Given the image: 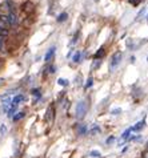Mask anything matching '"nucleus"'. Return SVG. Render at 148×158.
Here are the masks:
<instances>
[{"label": "nucleus", "instance_id": "6ab92c4d", "mask_svg": "<svg viewBox=\"0 0 148 158\" xmlns=\"http://www.w3.org/2000/svg\"><path fill=\"white\" fill-rule=\"evenodd\" d=\"M129 3L132 4V5H139L141 3V0H129Z\"/></svg>", "mask_w": 148, "mask_h": 158}, {"label": "nucleus", "instance_id": "ddd939ff", "mask_svg": "<svg viewBox=\"0 0 148 158\" xmlns=\"http://www.w3.org/2000/svg\"><path fill=\"white\" fill-rule=\"evenodd\" d=\"M5 133H7V126H5L4 123H1V126H0V135H1V137H4V135H5Z\"/></svg>", "mask_w": 148, "mask_h": 158}, {"label": "nucleus", "instance_id": "2eb2a0df", "mask_svg": "<svg viewBox=\"0 0 148 158\" xmlns=\"http://www.w3.org/2000/svg\"><path fill=\"white\" fill-rule=\"evenodd\" d=\"M58 82H59V85H62V86H67V85H68V80H64V78H59Z\"/></svg>", "mask_w": 148, "mask_h": 158}, {"label": "nucleus", "instance_id": "bb28decb", "mask_svg": "<svg viewBox=\"0 0 148 158\" xmlns=\"http://www.w3.org/2000/svg\"><path fill=\"white\" fill-rule=\"evenodd\" d=\"M95 1H99V0H95Z\"/></svg>", "mask_w": 148, "mask_h": 158}, {"label": "nucleus", "instance_id": "9b49d317", "mask_svg": "<svg viewBox=\"0 0 148 158\" xmlns=\"http://www.w3.org/2000/svg\"><path fill=\"white\" fill-rule=\"evenodd\" d=\"M24 116H25L24 112H19V113H16V116H13L12 118H13V121H19V119H21Z\"/></svg>", "mask_w": 148, "mask_h": 158}, {"label": "nucleus", "instance_id": "dca6fc26", "mask_svg": "<svg viewBox=\"0 0 148 158\" xmlns=\"http://www.w3.org/2000/svg\"><path fill=\"white\" fill-rule=\"evenodd\" d=\"M72 60H74V62L80 61V52H76V53L74 54V58H72Z\"/></svg>", "mask_w": 148, "mask_h": 158}, {"label": "nucleus", "instance_id": "f257e3e1", "mask_svg": "<svg viewBox=\"0 0 148 158\" xmlns=\"http://www.w3.org/2000/svg\"><path fill=\"white\" fill-rule=\"evenodd\" d=\"M87 109H88L87 101L86 100L79 101L78 105H76V117H78V119L84 118V116H86V113H87Z\"/></svg>", "mask_w": 148, "mask_h": 158}, {"label": "nucleus", "instance_id": "4be33fe9", "mask_svg": "<svg viewBox=\"0 0 148 158\" xmlns=\"http://www.w3.org/2000/svg\"><path fill=\"white\" fill-rule=\"evenodd\" d=\"M121 109H115V110H112V114H117V113H120Z\"/></svg>", "mask_w": 148, "mask_h": 158}, {"label": "nucleus", "instance_id": "393cba45", "mask_svg": "<svg viewBox=\"0 0 148 158\" xmlns=\"http://www.w3.org/2000/svg\"><path fill=\"white\" fill-rule=\"evenodd\" d=\"M1 46H3V37H0V49H1Z\"/></svg>", "mask_w": 148, "mask_h": 158}, {"label": "nucleus", "instance_id": "6e6552de", "mask_svg": "<svg viewBox=\"0 0 148 158\" xmlns=\"http://www.w3.org/2000/svg\"><path fill=\"white\" fill-rule=\"evenodd\" d=\"M67 19H68L67 12H63V13H60V15L58 16V21H59V23H63V21H66Z\"/></svg>", "mask_w": 148, "mask_h": 158}, {"label": "nucleus", "instance_id": "b1692460", "mask_svg": "<svg viewBox=\"0 0 148 158\" xmlns=\"http://www.w3.org/2000/svg\"><path fill=\"white\" fill-rule=\"evenodd\" d=\"M143 157H144V158H148V150H147V151H144V153H143Z\"/></svg>", "mask_w": 148, "mask_h": 158}, {"label": "nucleus", "instance_id": "5701e85b", "mask_svg": "<svg viewBox=\"0 0 148 158\" xmlns=\"http://www.w3.org/2000/svg\"><path fill=\"white\" fill-rule=\"evenodd\" d=\"M55 72V66H51L50 68V73H54Z\"/></svg>", "mask_w": 148, "mask_h": 158}, {"label": "nucleus", "instance_id": "0eeeda50", "mask_svg": "<svg viewBox=\"0 0 148 158\" xmlns=\"http://www.w3.org/2000/svg\"><path fill=\"white\" fill-rule=\"evenodd\" d=\"M54 54H55V48L52 46V48L48 50L47 53H46V56H44V60H46V61H51V60H52V57H54Z\"/></svg>", "mask_w": 148, "mask_h": 158}, {"label": "nucleus", "instance_id": "20e7f679", "mask_svg": "<svg viewBox=\"0 0 148 158\" xmlns=\"http://www.w3.org/2000/svg\"><path fill=\"white\" fill-rule=\"evenodd\" d=\"M54 113H55L54 106H50L48 110H47V116H46V118H47L48 122H52V121H54Z\"/></svg>", "mask_w": 148, "mask_h": 158}, {"label": "nucleus", "instance_id": "4468645a", "mask_svg": "<svg viewBox=\"0 0 148 158\" xmlns=\"http://www.w3.org/2000/svg\"><path fill=\"white\" fill-rule=\"evenodd\" d=\"M90 155H91V157H94V158H99L101 154H100V151H98V150H92L90 153Z\"/></svg>", "mask_w": 148, "mask_h": 158}, {"label": "nucleus", "instance_id": "f03ea898", "mask_svg": "<svg viewBox=\"0 0 148 158\" xmlns=\"http://www.w3.org/2000/svg\"><path fill=\"white\" fill-rule=\"evenodd\" d=\"M121 57H123L121 52H116V53H113L112 58H111V62H109V69H111V70L116 69V66L119 65L120 61H121Z\"/></svg>", "mask_w": 148, "mask_h": 158}, {"label": "nucleus", "instance_id": "a878e982", "mask_svg": "<svg viewBox=\"0 0 148 158\" xmlns=\"http://www.w3.org/2000/svg\"><path fill=\"white\" fill-rule=\"evenodd\" d=\"M112 141H113V137H111V138H108V139H107V143H109V142H112Z\"/></svg>", "mask_w": 148, "mask_h": 158}, {"label": "nucleus", "instance_id": "423d86ee", "mask_svg": "<svg viewBox=\"0 0 148 158\" xmlns=\"http://www.w3.org/2000/svg\"><path fill=\"white\" fill-rule=\"evenodd\" d=\"M100 131H101L100 126H99V125H96V123H94V125H92V127H91V130L88 131V133H90L91 135H95V134H99Z\"/></svg>", "mask_w": 148, "mask_h": 158}, {"label": "nucleus", "instance_id": "f8f14e48", "mask_svg": "<svg viewBox=\"0 0 148 158\" xmlns=\"http://www.w3.org/2000/svg\"><path fill=\"white\" fill-rule=\"evenodd\" d=\"M8 33H9V31H8L5 27L0 28V37H4V36H8Z\"/></svg>", "mask_w": 148, "mask_h": 158}, {"label": "nucleus", "instance_id": "f3484780", "mask_svg": "<svg viewBox=\"0 0 148 158\" xmlns=\"http://www.w3.org/2000/svg\"><path fill=\"white\" fill-rule=\"evenodd\" d=\"M92 82H94V78H92V77H90V78H88V80H87V84H86V89L91 88V86H92Z\"/></svg>", "mask_w": 148, "mask_h": 158}, {"label": "nucleus", "instance_id": "cd10ccee", "mask_svg": "<svg viewBox=\"0 0 148 158\" xmlns=\"http://www.w3.org/2000/svg\"><path fill=\"white\" fill-rule=\"evenodd\" d=\"M147 60H148V58H147Z\"/></svg>", "mask_w": 148, "mask_h": 158}, {"label": "nucleus", "instance_id": "1a4fd4ad", "mask_svg": "<svg viewBox=\"0 0 148 158\" xmlns=\"http://www.w3.org/2000/svg\"><path fill=\"white\" fill-rule=\"evenodd\" d=\"M105 54V50H104V48H100V49L95 53V58H101Z\"/></svg>", "mask_w": 148, "mask_h": 158}, {"label": "nucleus", "instance_id": "a211bd4d", "mask_svg": "<svg viewBox=\"0 0 148 158\" xmlns=\"http://www.w3.org/2000/svg\"><path fill=\"white\" fill-rule=\"evenodd\" d=\"M145 11H147V8H143V9H141L140 12H139V15L136 16V20H140V17H141V16H144Z\"/></svg>", "mask_w": 148, "mask_h": 158}, {"label": "nucleus", "instance_id": "39448f33", "mask_svg": "<svg viewBox=\"0 0 148 158\" xmlns=\"http://www.w3.org/2000/svg\"><path fill=\"white\" fill-rule=\"evenodd\" d=\"M144 125H145V121H144V119H143V121H139V122H137L135 126L131 127V131H137V130H140V129H143V127H144Z\"/></svg>", "mask_w": 148, "mask_h": 158}, {"label": "nucleus", "instance_id": "aec40b11", "mask_svg": "<svg viewBox=\"0 0 148 158\" xmlns=\"http://www.w3.org/2000/svg\"><path fill=\"white\" fill-rule=\"evenodd\" d=\"M32 94H33V96H36V97H40L39 89H33V90H32Z\"/></svg>", "mask_w": 148, "mask_h": 158}, {"label": "nucleus", "instance_id": "9d476101", "mask_svg": "<svg viewBox=\"0 0 148 158\" xmlns=\"http://www.w3.org/2000/svg\"><path fill=\"white\" fill-rule=\"evenodd\" d=\"M76 130H78L79 134H84L87 131V127H86V125H79V126L76 127Z\"/></svg>", "mask_w": 148, "mask_h": 158}, {"label": "nucleus", "instance_id": "412c9836", "mask_svg": "<svg viewBox=\"0 0 148 158\" xmlns=\"http://www.w3.org/2000/svg\"><path fill=\"white\" fill-rule=\"evenodd\" d=\"M129 133H131V127H129V129H127V130L124 131V134H123V138H127Z\"/></svg>", "mask_w": 148, "mask_h": 158}, {"label": "nucleus", "instance_id": "7ed1b4c3", "mask_svg": "<svg viewBox=\"0 0 148 158\" xmlns=\"http://www.w3.org/2000/svg\"><path fill=\"white\" fill-rule=\"evenodd\" d=\"M7 19H8V25H16L17 24V16H16L15 12H9L7 15Z\"/></svg>", "mask_w": 148, "mask_h": 158}]
</instances>
